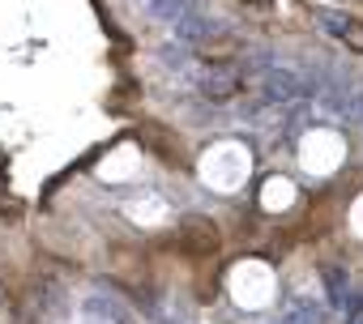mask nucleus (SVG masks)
<instances>
[{"instance_id": "5", "label": "nucleus", "mask_w": 363, "mask_h": 324, "mask_svg": "<svg viewBox=\"0 0 363 324\" xmlns=\"http://www.w3.org/2000/svg\"><path fill=\"white\" fill-rule=\"evenodd\" d=\"M278 324H320V311H316V303L295 299V303H286V311L278 316Z\"/></svg>"}, {"instance_id": "4", "label": "nucleus", "mask_w": 363, "mask_h": 324, "mask_svg": "<svg viewBox=\"0 0 363 324\" xmlns=\"http://www.w3.org/2000/svg\"><path fill=\"white\" fill-rule=\"evenodd\" d=\"M171 35H175L179 43H201V39H210V35H214V22L197 9V13H189L179 26H171Z\"/></svg>"}, {"instance_id": "6", "label": "nucleus", "mask_w": 363, "mask_h": 324, "mask_svg": "<svg viewBox=\"0 0 363 324\" xmlns=\"http://www.w3.org/2000/svg\"><path fill=\"white\" fill-rule=\"evenodd\" d=\"M325 286H329V299L342 307V303H346V290H350V282H346V273H342L337 265H329V269H325Z\"/></svg>"}, {"instance_id": "2", "label": "nucleus", "mask_w": 363, "mask_h": 324, "mask_svg": "<svg viewBox=\"0 0 363 324\" xmlns=\"http://www.w3.org/2000/svg\"><path fill=\"white\" fill-rule=\"evenodd\" d=\"M261 90H265L269 103H291V98L303 94V81H299L295 73H286V69H269L265 81H261Z\"/></svg>"}, {"instance_id": "1", "label": "nucleus", "mask_w": 363, "mask_h": 324, "mask_svg": "<svg viewBox=\"0 0 363 324\" xmlns=\"http://www.w3.org/2000/svg\"><path fill=\"white\" fill-rule=\"evenodd\" d=\"M137 9L150 18V22H158V26H179V22H184L189 13H197L201 5H197V0H137Z\"/></svg>"}, {"instance_id": "3", "label": "nucleus", "mask_w": 363, "mask_h": 324, "mask_svg": "<svg viewBox=\"0 0 363 324\" xmlns=\"http://www.w3.org/2000/svg\"><path fill=\"white\" fill-rule=\"evenodd\" d=\"M201 90L210 98H231V94H240V77L231 69H206L201 73Z\"/></svg>"}, {"instance_id": "7", "label": "nucleus", "mask_w": 363, "mask_h": 324, "mask_svg": "<svg viewBox=\"0 0 363 324\" xmlns=\"http://www.w3.org/2000/svg\"><path fill=\"white\" fill-rule=\"evenodd\" d=\"M359 324H363V320H359Z\"/></svg>"}]
</instances>
